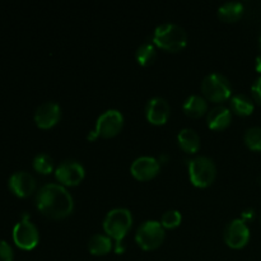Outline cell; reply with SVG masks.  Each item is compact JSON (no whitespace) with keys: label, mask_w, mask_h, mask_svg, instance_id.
Wrapping results in <instances>:
<instances>
[{"label":"cell","mask_w":261,"mask_h":261,"mask_svg":"<svg viewBox=\"0 0 261 261\" xmlns=\"http://www.w3.org/2000/svg\"><path fill=\"white\" fill-rule=\"evenodd\" d=\"M177 140L180 147L188 153H195L200 149V137L198 133L190 127L180 130L177 135Z\"/></svg>","instance_id":"16"},{"label":"cell","mask_w":261,"mask_h":261,"mask_svg":"<svg viewBox=\"0 0 261 261\" xmlns=\"http://www.w3.org/2000/svg\"><path fill=\"white\" fill-rule=\"evenodd\" d=\"M88 140H96L97 138H98V134H97L96 130H92V132L88 133Z\"/></svg>","instance_id":"29"},{"label":"cell","mask_w":261,"mask_h":261,"mask_svg":"<svg viewBox=\"0 0 261 261\" xmlns=\"http://www.w3.org/2000/svg\"><path fill=\"white\" fill-rule=\"evenodd\" d=\"M165 239V228L158 221H145L138 228L135 240L143 250H154L161 246Z\"/></svg>","instance_id":"6"},{"label":"cell","mask_w":261,"mask_h":261,"mask_svg":"<svg viewBox=\"0 0 261 261\" xmlns=\"http://www.w3.org/2000/svg\"><path fill=\"white\" fill-rule=\"evenodd\" d=\"M260 222H261V213H260Z\"/></svg>","instance_id":"32"},{"label":"cell","mask_w":261,"mask_h":261,"mask_svg":"<svg viewBox=\"0 0 261 261\" xmlns=\"http://www.w3.org/2000/svg\"><path fill=\"white\" fill-rule=\"evenodd\" d=\"M124 125V116L119 110H107L103 114L99 115L96 122V132L98 137L111 138L115 137L121 130Z\"/></svg>","instance_id":"9"},{"label":"cell","mask_w":261,"mask_h":261,"mask_svg":"<svg viewBox=\"0 0 261 261\" xmlns=\"http://www.w3.org/2000/svg\"><path fill=\"white\" fill-rule=\"evenodd\" d=\"M182 221V216L178 211L176 209H171L163 213L162 218H161V224L163 226V228H176L181 224Z\"/></svg>","instance_id":"24"},{"label":"cell","mask_w":261,"mask_h":261,"mask_svg":"<svg viewBox=\"0 0 261 261\" xmlns=\"http://www.w3.org/2000/svg\"><path fill=\"white\" fill-rule=\"evenodd\" d=\"M245 7L240 2H227L218 9V17L224 22H236L242 17Z\"/></svg>","instance_id":"18"},{"label":"cell","mask_w":261,"mask_h":261,"mask_svg":"<svg viewBox=\"0 0 261 261\" xmlns=\"http://www.w3.org/2000/svg\"><path fill=\"white\" fill-rule=\"evenodd\" d=\"M153 41L161 48L167 51L182 50L188 42V35L181 25L175 23H163L155 28L153 33Z\"/></svg>","instance_id":"2"},{"label":"cell","mask_w":261,"mask_h":261,"mask_svg":"<svg viewBox=\"0 0 261 261\" xmlns=\"http://www.w3.org/2000/svg\"><path fill=\"white\" fill-rule=\"evenodd\" d=\"M161 162L155 160L154 157H149V155H143V157L137 158L134 162L132 163V175L138 180H150L154 177L158 172H160Z\"/></svg>","instance_id":"13"},{"label":"cell","mask_w":261,"mask_h":261,"mask_svg":"<svg viewBox=\"0 0 261 261\" xmlns=\"http://www.w3.org/2000/svg\"><path fill=\"white\" fill-rule=\"evenodd\" d=\"M13 250L8 242L0 240V261H13Z\"/></svg>","instance_id":"25"},{"label":"cell","mask_w":261,"mask_h":261,"mask_svg":"<svg viewBox=\"0 0 261 261\" xmlns=\"http://www.w3.org/2000/svg\"><path fill=\"white\" fill-rule=\"evenodd\" d=\"M135 56H137V60L140 65L147 66L150 65L153 61L157 58V51H155V46L153 43H143L139 47L137 48V53H135Z\"/></svg>","instance_id":"21"},{"label":"cell","mask_w":261,"mask_h":261,"mask_svg":"<svg viewBox=\"0 0 261 261\" xmlns=\"http://www.w3.org/2000/svg\"><path fill=\"white\" fill-rule=\"evenodd\" d=\"M255 69H256V71H259L261 73V54H259L256 58V61H255Z\"/></svg>","instance_id":"28"},{"label":"cell","mask_w":261,"mask_h":261,"mask_svg":"<svg viewBox=\"0 0 261 261\" xmlns=\"http://www.w3.org/2000/svg\"><path fill=\"white\" fill-rule=\"evenodd\" d=\"M201 91L208 99L213 102L226 101L232 94L231 82L219 73H211L201 82Z\"/></svg>","instance_id":"5"},{"label":"cell","mask_w":261,"mask_h":261,"mask_svg":"<svg viewBox=\"0 0 261 261\" xmlns=\"http://www.w3.org/2000/svg\"><path fill=\"white\" fill-rule=\"evenodd\" d=\"M257 181H259V184H261V175L259 176V178H257Z\"/></svg>","instance_id":"30"},{"label":"cell","mask_w":261,"mask_h":261,"mask_svg":"<svg viewBox=\"0 0 261 261\" xmlns=\"http://www.w3.org/2000/svg\"><path fill=\"white\" fill-rule=\"evenodd\" d=\"M231 107L233 112L241 116H249L255 109L254 101L244 93H237L231 97Z\"/></svg>","instance_id":"20"},{"label":"cell","mask_w":261,"mask_h":261,"mask_svg":"<svg viewBox=\"0 0 261 261\" xmlns=\"http://www.w3.org/2000/svg\"><path fill=\"white\" fill-rule=\"evenodd\" d=\"M114 247L111 237L105 236V234H93L88 241V250L92 255L101 256V255L109 254Z\"/></svg>","instance_id":"19"},{"label":"cell","mask_w":261,"mask_h":261,"mask_svg":"<svg viewBox=\"0 0 261 261\" xmlns=\"http://www.w3.org/2000/svg\"><path fill=\"white\" fill-rule=\"evenodd\" d=\"M232 119L231 110L226 107L224 105H218L214 106L211 111L208 112V117H206V122L208 126L213 130H222L226 129L229 125Z\"/></svg>","instance_id":"15"},{"label":"cell","mask_w":261,"mask_h":261,"mask_svg":"<svg viewBox=\"0 0 261 261\" xmlns=\"http://www.w3.org/2000/svg\"><path fill=\"white\" fill-rule=\"evenodd\" d=\"M36 206L43 216L61 219L71 214L74 200L71 194L59 184H46L36 195Z\"/></svg>","instance_id":"1"},{"label":"cell","mask_w":261,"mask_h":261,"mask_svg":"<svg viewBox=\"0 0 261 261\" xmlns=\"http://www.w3.org/2000/svg\"><path fill=\"white\" fill-rule=\"evenodd\" d=\"M13 241L22 250H32L37 246L40 241V233L37 227L30 221L27 213H24L22 221L18 222L13 228Z\"/></svg>","instance_id":"7"},{"label":"cell","mask_w":261,"mask_h":261,"mask_svg":"<svg viewBox=\"0 0 261 261\" xmlns=\"http://www.w3.org/2000/svg\"><path fill=\"white\" fill-rule=\"evenodd\" d=\"M171 114V107L167 99L162 97H153L148 101L145 115L148 121L154 125H163L167 122Z\"/></svg>","instance_id":"14"},{"label":"cell","mask_w":261,"mask_h":261,"mask_svg":"<svg viewBox=\"0 0 261 261\" xmlns=\"http://www.w3.org/2000/svg\"><path fill=\"white\" fill-rule=\"evenodd\" d=\"M245 144L251 150H261V127L252 126L245 133Z\"/></svg>","instance_id":"23"},{"label":"cell","mask_w":261,"mask_h":261,"mask_svg":"<svg viewBox=\"0 0 261 261\" xmlns=\"http://www.w3.org/2000/svg\"><path fill=\"white\" fill-rule=\"evenodd\" d=\"M223 237L231 249H242L250 240V228L242 219H233L224 228Z\"/></svg>","instance_id":"8"},{"label":"cell","mask_w":261,"mask_h":261,"mask_svg":"<svg viewBox=\"0 0 261 261\" xmlns=\"http://www.w3.org/2000/svg\"><path fill=\"white\" fill-rule=\"evenodd\" d=\"M206 109H208V105H206L205 98H203L199 94L189 96L184 102V111L186 112L188 116L194 117V119L203 116L206 112Z\"/></svg>","instance_id":"17"},{"label":"cell","mask_w":261,"mask_h":261,"mask_svg":"<svg viewBox=\"0 0 261 261\" xmlns=\"http://www.w3.org/2000/svg\"><path fill=\"white\" fill-rule=\"evenodd\" d=\"M189 176L193 185L198 188H206L216 180V163L209 157L198 155L189 162Z\"/></svg>","instance_id":"4"},{"label":"cell","mask_w":261,"mask_h":261,"mask_svg":"<svg viewBox=\"0 0 261 261\" xmlns=\"http://www.w3.org/2000/svg\"><path fill=\"white\" fill-rule=\"evenodd\" d=\"M33 168L38 173H42V175L51 173V171L54 170L53 158L48 154H46V153H40V154H37L33 158Z\"/></svg>","instance_id":"22"},{"label":"cell","mask_w":261,"mask_h":261,"mask_svg":"<svg viewBox=\"0 0 261 261\" xmlns=\"http://www.w3.org/2000/svg\"><path fill=\"white\" fill-rule=\"evenodd\" d=\"M251 91H252V94H254L255 99L261 103V76H259V78L255 81V83L252 84Z\"/></svg>","instance_id":"26"},{"label":"cell","mask_w":261,"mask_h":261,"mask_svg":"<svg viewBox=\"0 0 261 261\" xmlns=\"http://www.w3.org/2000/svg\"><path fill=\"white\" fill-rule=\"evenodd\" d=\"M133 224L132 212L126 208H115L106 214L103 219L105 232L115 242L124 241V237L130 231Z\"/></svg>","instance_id":"3"},{"label":"cell","mask_w":261,"mask_h":261,"mask_svg":"<svg viewBox=\"0 0 261 261\" xmlns=\"http://www.w3.org/2000/svg\"><path fill=\"white\" fill-rule=\"evenodd\" d=\"M83 165L75 160H65L56 167L55 176L61 184L66 186H75L84 178Z\"/></svg>","instance_id":"10"},{"label":"cell","mask_w":261,"mask_h":261,"mask_svg":"<svg viewBox=\"0 0 261 261\" xmlns=\"http://www.w3.org/2000/svg\"><path fill=\"white\" fill-rule=\"evenodd\" d=\"M61 109L56 102H43L36 109L35 122L41 129L53 127L60 120Z\"/></svg>","instance_id":"12"},{"label":"cell","mask_w":261,"mask_h":261,"mask_svg":"<svg viewBox=\"0 0 261 261\" xmlns=\"http://www.w3.org/2000/svg\"><path fill=\"white\" fill-rule=\"evenodd\" d=\"M255 217V211L254 209H246V211L242 212V221H251L252 218Z\"/></svg>","instance_id":"27"},{"label":"cell","mask_w":261,"mask_h":261,"mask_svg":"<svg viewBox=\"0 0 261 261\" xmlns=\"http://www.w3.org/2000/svg\"><path fill=\"white\" fill-rule=\"evenodd\" d=\"M259 41H260V48H261V35H260V40Z\"/></svg>","instance_id":"31"},{"label":"cell","mask_w":261,"mask_h":261,"mask_svg":"<svg viewBox=\"0 0 261 261\" xmlns=\"http://www.w3.org/2000/svg\"><path fill=\"white\" fill-rule=\"evenodd\" d=\"M8 185L10 191L18 198H27L35 191L36 180L31 173L25 171H18L10 176Z\"/></svg>","instance_id":"11"}]
</instances>
